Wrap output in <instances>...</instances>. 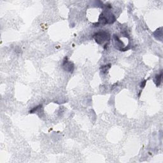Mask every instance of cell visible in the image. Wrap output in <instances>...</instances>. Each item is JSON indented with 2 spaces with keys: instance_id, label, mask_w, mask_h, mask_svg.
Listing matches in <instances>:
<instances>
[{
  "instance_id": "1",
  "label": "cell",
  "mask_w": 163,
  "mask_h": 163,
  "mask_svg": "<svg viewBox=\"0 0 163 163\" xmlns=\"http://www.w3.org/2000/svg\"><path fill=\"white\" fill-rule=\"evenodd\" d=\"M96 42L99 43L100 41L101 43H103L104 42H106V40H109L110 36L106 32H99L98 33H96Z\"/></svg>"
}]
</instances>
